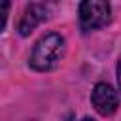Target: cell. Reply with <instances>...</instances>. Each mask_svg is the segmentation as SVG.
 Returning a JSON list of instances; mask_svg holds the SVG:
<instances>
[{"mask_svg":"<svg viewBox=\"0 0 121 121\" xmlns=\"http://www.w3.org/2000/svg\"><path fill=\"white\" fill-rule=\"evenodd\" d=\"M112 19V8L108 2L87 0L79 4V25L85 32L108 25Z\"/></svg>","mask_w":121,"mask_h":121,"instance_id":"7a4b0ae2","label":"cell"},{"mask_svg":"<svg viewBox=\"0 0 121 121\" xmlns=\"http://www.w3.org/2000/svg\"><path fill=\"white\" fill-rule=\"evenodd\" d=\"M81 121H95V119H91V117H85V119H81Z\"/></svg>","mask_w":121,"mask_h":121,"instance_id":"8992f818","label":"cell"},{"mask_svg":"<svg viewBox=\"0 0 121 121\" xmlns=\"http://www.w3.org/2000/svg\"><path fill=\"white\" fill-rule=\"evenodd\" d=\"M91 102L100 115H112L119 106L117 91L108 83H96L91 93Z\"/></svg>","mask_w":121,"mask_h":121,"instance_id":"3957f363","label":"cell"},{"mask_svg":"<svg viewBox=\"0 0 121 121\" xmlns=\"http://www.w3.org/2000/svg\"><path fill=\"white\" fill-rule=\"evenodd\" d=\"M117 81H119V87H121V60L117 64Z\"/></svg>","mask_w":121,"mask_h":121,"instance_id":"5b68a950","label":"cell"},{"mask_svg":"<svg viewBox=\"0 0 121 121\" xmlns=\"http://www.w3.org/2000/svg\"><path fill=\"white\" fill-rule=\"evenodd\" d=\"M47 19V8L43 4H28L21 15V21H19V34L21 36H28L42 21Z\"/></svg>","mask_w":121,"mask_h":121,"instance_id":"277c9868","label":"cell"},{"mask_svg":"<svg viewBox=\"0 0 121 121\" xmlns=\"http://www.w3.org/2000/svg\"><path fill=\"white\" fill-rule=\"evenodd\" d=\"M64 38L57 32H51V34H45L42 36L32 53H30V66L38 72H47V70H53L64 57Z\"/></svg>","mask_w":121,"mask_h":121,"instance_id":"6da1fadb","label":"cell"}]
</instances>
